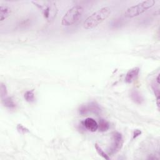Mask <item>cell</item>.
Segmentation results:
<instances>
[{
    "instance_id": "1",
    "label": "cell",
    "mask_w": 160,
    "mask_h": 160,
    "mask_svg": "<svg viewBox=\"0 0 160 160\" xmlns=\"http://www.w3.org/2000/svg\"><path fill=\"white\" fill-rule=\"evenodd\" d=\"M111 10L109 7H104L88 16L83 22L86 29H91L97 27L106 20L111 14Z\"/></svg>"
},
{
    "instance_id": "2",
    "label": "cell",
    "mask_w": 160,
    "mask_h": 160,
    "mask_svg": "<svg viewBox=\"0 0 160 160\" xmlns=\"http://www.w3.org/2000/svg\"><path fill=\"white\" fill-rule=\"evenodd\" d=\"M32 2L41 11L44 18L48 22L54 20L58 12V9L54 1H32Z\"/></svg>"
},
{
    "instance_id": "3",
    "label": "cell",
    "mask_w": 160,
    "mask_h": 160,
    "mask_svg": "<svg viewBox=\"0 0 160 160\" xmlns=\"http://www.w3.org/2000/svg\"><path fill=\"white\" fill-rule=\"evenodd\" d=\"M84 11L83 8L80 5H76L70 8L63 16L61 24L64 26H70L76 23L81 18Z\"/></svg>"
},
{
    "instance_id": "4",
    "label": "cell",
    "mask_w": 160,
    "mask_h": 160,
    "mask_svg": "<svg viewBox=\"0 0 160 160\" xmlns=\"http://www.w3.org/2000/svg\"><path fill=\"white\" fill-rule=\"evenodd\" d=\"M154 4L155 1L154 0L143 1L136 5L128 8L124 12V15L127 18H134L138 16L152 8Z\"/></svg>"
},
{
    "instance_id": "5",
    "label": "cell",
    "mask_w": 160,
    "mask_h": 160,
    "mask_svg": "<svg viewBox=\"0 0 160 160\" xmlns=\"http://www.w3.org/2000/svg\"><path fill=\"white\" fill-rule=\"evenodd\" d=\"M123 138L122 134L117 131L112 134V144L108 149V155L112 156L116 154L122 147Z\"/></svg>"
},
{
    "instance_id": "6",
    "label": "cell",
    "mask_w": 160,
    "mask_h": 160,
    "mask_svg": "<svg viewBox=\"0 0 160 160\" xmlns=\"http://www.w3.org/2000/svg\"><path fill=\"white\" fill-rule=\"evenodd\" d=\"M101 108L99 104L94 101L88 102L86 104L82 105L79 108V112L80 114L84 116L89 112H92L96 114H99L101 112Z\"/></svg>"
},
{
    "instance_id": "7",
    "label": "cell",
    "mask_w": 160,
    "mask_h": 160,
    "mask_svg": "<svg viewBox=\"0 0 160 160\" xmlns=\"http://www.w3.org/2000/svg\"><path fill=\"white\" fill-rule=\"evenodd\" d=\"M81 124L86 129L91 132H95L98 129V123L91 118L85 119L81 121Z\"/></svg>"
},
{
    "instance_id": "8",
    "label": "cell",
    "mask_w": 160,
    "mask_h": 160,
    "mask_svg": "<svg viewBox=\"0 0 160 160\" xmlns=\"http://www.w3.org/2000/svg\"><path fill=\"white\" fill-rule=\"evenodd\" d=\"M139 72V68L138 67H135L129 69L128 72L126 73L125 77V81L127 83H131L132 82L136 79V78L138 76Z\"/></svg>"
},
{
    "instance_id": "9",
    "label": "cell",
    "mask_w": 160,
    "mask_h": 160,
    "mask_svg": "<svg viewBox=\"0 0 160 160\" xmlns=\"http://www.w3.org/2000/svg\"><path fill=\"white\" fill-rule=\"evenodd\" d=\"M130 96L132 101L138 104H141L144 102V98L142 96L136 89H133L131 91Z\"/></svg>"
},
{
    "instance_id": "10",
    "label": "cell",
    "mask_w": 160,
    "mask_h": 160,
    "mask_svg": "<svg viewBox=\"0 0 160 160\" xmlns=\"http://www.w3.org/2000/svg\"><path fill=\"white\" fill-rule=\"evenodd\" d=\"M11 14V9L9 7L1 4L0 6V16L1 21H4Z\"/></svg>"
},
{
    "instance_id": "11",
    "label": "cell",
    "mask_w": 160,
    "mask_h": 160,
    "mask_svg": "<svg viewBox=\"0 0 160 160\" xmlns=\"http://www.w3.org/2000/svg\"><path fill=\"white\" fill-rule=\"evenodd\" d=\"M2 100V103L3 104V105L8 108L10 109H13L15 108L16 107V104L14 103V102L13 101V100L11 98L9 97V96H6L3 99H1Z\"/></svg>"
},
{
    "instance_id": "12",
    "label": "cell",
    "mask_w": 160,
    "mask_h": 160,
    "mask_svg": "<svg viewBox=\"0 0 160 160\" xmlns=\"http://www.w3.org/2000/svg\"><path fill=\"white\" fill-rule=\"evenodd\" d=\"M109 128V123L104 119H100L98 123V129L101 132L107 131Z\"/></svg>"
},
{
    "instance_id": "13",
    "label": "cell",
    "mask_w": 160,
    "mask_h": 160,
    "mask_svg": "<svg viewBox=\"0 0 160 160\" xmlns=\"http://www.w3.org/2000/svg\"><path fill=\"white\" fill-rule=\"evenodd\" d=\"M24 98L26 101L29 102H33L35 101L34 91L30 90L26 91L24 94Z\"/></svg>"
},
{
    "instance_id": "14",
    "label": "cell",
    "mask_w": 160,
    "mask_h": 160,
    "mask_svg": "<svg viewBox=\"0 0 160 160\" xmlns=\"http://www.w3.org/2000/svg\"><path fill=\"white\" fill-rule=\"evenodd\" d=\"M94 147H95V149H96V150L99 156H101L104 159H107V160H109V159H110L109 155L107 154L102 149V148H101L98 144L96 143V144H94Z\"/></svg>"
},
{
    "instance_id": "15",
    "label": "cell",
    "mask_w": 160,
    "mask_h": 160,
    "mask_svg": "<svg viewBox=\"0 0 160 160\" xmlns=\"http://www.w3.org/2000/svg\"><path fill=\"white\" fill-rule=\"evenodd\" d=\"M16 129H17V131H18V132L21 134H27V133L29 132V129L28 128H26V127H24L21 124H18L17 125Z\"/></svg>"
},
{
    "instance_id": "16",
    "label": "cell",
    "mask_w": 160,
    "mask_h": 160,
    "mask_svg": "<svg viewBox=\"0 0 160 160\" xmlns=\"http://www.w3.org/2000/svg\"><path fill=\"white\" fill-rule=\"evenodd\" d=\"M0 92H1V99L4 98L7 96V88L6 85L3 82H1V87H0Z\"/></svg>"
},
{
    "instance_id": "17",
    "label": "cell",
    "mask_w": 160,
    "mask_h": 160,
    "mask_svg": "<svg viewBox=\"0 0 160 160\" xmlns=\"http://www.w3.org/2000/svg\"><path fill=\"white\" fill-rule=\"evenodd\" d=\"M141 134V131L139 129H136L134 131V134H133V138H136V137L139 136L140 134Z\"/></svg>"
}]
</instances>
